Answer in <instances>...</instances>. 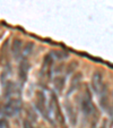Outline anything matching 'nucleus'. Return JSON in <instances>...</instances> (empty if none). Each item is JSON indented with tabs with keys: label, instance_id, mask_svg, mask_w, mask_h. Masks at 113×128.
<instances>
[{
	"label": "nucleus",
	"instance_id": "nucleus-10",
	"mask_svg": "<svg viewBox=\"0 0 113 128\" xmlns=\"http://www.w3.org/2000/svg\"><path fill=\"white\" fill-rule=\"evenodd\" d=\"M19 39H15L11 44V53L15 59H19L23 56V46Z\"/></svg>",
	"mask_w": 113,
	"mask_h": 128
},
{
	"label": "nucleus",
	"instance_id": "nucleus-7",
	"mask_svg": "<svg viewBox=\"0 0 113 128\" xmlns=\"http://www.w3.org/2000/svg\"><path fill=\"white\" fill-rule=\"evenodd\" d=\"M29 69V64L26 59H22L20 64L18 66V77L20 80V83H25L27 80V74Z\"/></svg>",
	"mask_w": 113,
	"mask_h": 128
},
{
	"label": "nucleus",
	"instance_id": "nucleus-13",
	"mask_svg": "<svg viewBox=\"0 0 113 128\" xmlns=\"http://www.w3.org/2000/svg\"><path fill=\"white\" fill-rule=\"evenodd\" d=\"M33 48H34V46H33L32 42L28 43V44H26V46L23 49V56H28L29 53H31V51L33 50Z\"/></svg>",
	"mask_w": 113,
	"mask_h": 128
},
{
	"label": "nucleus",
	"instance_id": "nucleus-15",
	"mask_svg": "<svg viewBox=\"0 0 113 128\" xmlns=\"http://www.w3.org/2000/svg\"><path fill=\"white\" fill-rule=\"evenodd\" d=\"M77 66H78V64L76 62V61H74V62H70L69 66H68V68H67V72H68V74H71L72 72H75V69L77 68Z\"/></svg>",
	"mask_w": 113,
	"mask_h": 128
},
{
	"label": "nucleus",
	"instance_id": "nucleus-16",
	"mask_svg": "<svg viewBox=\"0 0 113 128\" xmlns=\"http://www.w3.org/2000/svg\"><path fill=\"white\" fill-rule=\"evenodd\" d=\"M106 124H108V121H106V120H103V122H102L101 128H106Z\"/></svg>",
	"mask_w": 113,
	"mask_h": 128
},
{
	"label": "nucleus",
	"instance_id": "nucleus-9",
	"mask_svg": "<svg viewBox=\"0 0 113 128\" xmlns=\"http://www.w3.org/2000/svg\"><path fill=\"white\" fill-rule=\"evenodd\" d=\"M82 80H83V74L82 72H76V74L72 76L71 82H70L69 90H68V92H67V95H70L72 92H75V91L79 87Z\"/></svg>",
	"mask_w": 113,
	"mask_h": 128
},
{
	"label": "nucleus",
	"instance_id": "nucleus-11",
	"mask_svg": "<svg viewBox=\"0 0 113 128\" xmlns=\"http://www.w3.org/2000/svg\"><path fill=\"white\" fill-rule=\"evenodd\" d=\"M66 111H67V114H68V117H69V120H70V122H71V125L75 126L77 124V114L75 111L74 106H72L69 102L66 103Z\"/></svg>",
	"mask_w": 113,
	"mask_h": 128
},
{
	"label": "nucleus",
	"instance_id": "nucleus-6",
	"mask_svg": "<svg viewBox=\"0 0 113 128\" xmlns=\"http://www.w3.org/2000/svg\"><path fill=\"white\" fill-rule=\"evenodd\" d=\"M91 84H92L93 91L99 94L100 91L102 90V87L104 86V80H103V74H102V72H99V70L94 72L93 76H92Z\"/></svg>",
	"mask_w": 113,
	"mask_h": 128
},
{
	"label": "nucleus",
	"instance_id": "nucleus-1",
	"mask_svg": "<svg viewBox=\"0 0 113 128\" xmlns=\"http://www.w3.org/2000/svg\"><path fill=\"white\" fill-rule=\"evenodd\" d=\"M50 111L53 114L55 120L60 124V126L66 127V121H65V117L62 114V110H61V106L59 104L58 98L54 93H51V104H50Z\"/></svg>",
	"mask_w": 113,
	"mask_h": 128
},
{
	"label": "nucleus",
	"instance_id": "nucleus-5",
	"mask_svg": "<svg viewBox=\"0 0 113 128\" xmlns=\"http://www.w3.org/2000/svg\"><path fill=\"white\" fill-rule=\"evenodd\" d=\"M20 106H22V102L19 99L10 98V99H8V101L6 102L5 106H3V112H5L6 116L11 117L19 112Z\"/></svg>",
	"mask_w": 113,
	"mask_h": 128
},
{
	"label": "nucleus",
	"instance_id": "nucleus-12",
	"mask_svg": "<svg viewBox=\"0 0 113 128\" xmlns=\"http://www.w3.org/2000/svg\"><path fill=\"white\" fill-rule=\"evenodd\" d=\"M53 85H54V88L58 91V92H62L63 87H65V77L62 76H57L53 80Z\"/></svg>",
	"mask_w": 113,
	"mask_h": 128
},
{
	"label": "nucleus",
	"instance_id": "nucleus-3",
	"mask_svg": "<svg viewBox=\"0 0 113 128\" xmlns=\"http://www.w3.org/2000/svg\"><path fill=\"white\" fill-rule=\"evenodd\" d=\"M35 106L36 110L40 112L43 117L46 119H50V106L46 104V98L42 91L36 92V100H35Z\"/></svg>",
	"mask_w": 113,
	"mask_h": 128
},
{
	"label": "nucleus",
	"instance_id": "nucleus-14",
	"mask_svg": "<svg viewBox=\"0 0 113 128\" xmlns=\"http://www.w3.org/2000/svg\"><path fill=\"white\" fill-rule=\"evenodd\" d=\"M69 56L68 54V52H66V51H54V54H53V57L54 58H67V57Z\"/></svg>",
	"mask_w": 113,
	"mask_h": 128
},
{
	"label": "nucleus",
	"instance_id": "nucleus-4",
	"mask_svg": "<svg viewBox=\"0 0 113 128\" xmlns=\"http://www.w3.org/2000/svg\"><path fill=\"white\" fill-rule=\"evenodd\" d=\"M53 62H54V57L51 53H48L43 59V64H42L41 68V77L43 80H50L51 76H52V68Z\"/></svg>",
	"mask_w": 113,
	"mask_h": 128
},
{
	"label": "nucleus",
	"instance_id": "nucleus-8",
	"mask_svg": "<svg viewBox=\"0 0 113 128\" xmlns=\"http://www.w3.org/2000/svg\"><path fill=\"white\" fill-rule=\"evenodd\" d=\"M100 96V106L103 109L104 111H108L109 109V91H108V86L104 84V86L102 87V90L99 93Z\"/></svg>",
	"mask_w": 113,
	"mask_h": 128
},
{
	"label": "nucleus",
	"instance_id": "nucleus-2",
	"mask_svg": "<svg viewBox=\"0 0 113 128\" xmlns=\"http://www.w3.org/2000/svg\"><path fill=\"white\" fill-rule=\"evenodd\" d=\"M80 109L82 112L85 116H89L94 112V106L93 101H92V94L88 87H86V90L84 91L82 98H80Z\"/></svg>",
	"mask_w": 113,
	"mask_h": 128
}]
</instances>
